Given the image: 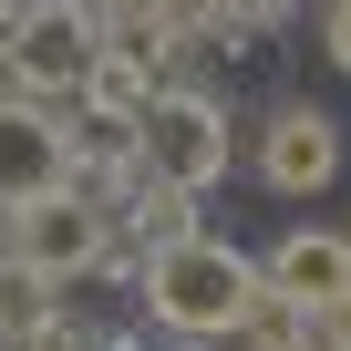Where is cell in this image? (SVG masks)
<instances>
[{
  "label": "cell",
  "mask_w": 351,
  "mask_h": 351,
  "mask_svg": "<svg viewBox=\"0 0 351 351\" xmlns=\"http://www.w3.org/2000/svg\"><path fill=\"white\" fill-rule=\"evenodd\" d=\"M134 279H145L155 330H176V341H228V330L258 310V289H269V269L238 258L228 238H176V248H155Z\"/></svg>",
  "instance_id": "1"
},
{
  "label": "cell",
  "mask_w": 351,
  "mask_h": 351,
  "mask_svg": "<svg viewBox=\"0 0 351 351\" xmlns=\"http://www.w3.org/2000/svg\"><path fill=\"white\" fill-rule=\"evenodd\" d=\"M11 248L52 279H124L114 269V207L83 197V186H52V197L11 207Z\"/></svg>",
  "instance_id": "2"
},
{
  "label": "cell",
  "mask_w": 351,
  "mask_h": 351,
  "mask_svg": "<svg viewBox=\"0 0 351 351\" xmlns=\"http://www.w3.org/2000/svg\"><path fill=\"white\" fill-rule=\"evenodd\" d=\"M0 62H11L21 93H83V73L104 62V32L83 0H32V11H11V32H0Z\"/></svg>",
  "instance_id": "3"
},
{
  "label": "cell",
  "mask_w": 351,
  "mask_h": 351,
  "mask_svg": "<svg viewBox=\"0 0 351 351\" xmlns=\"http://www.w3.org/2000/svg\"><path fill=\"white\" fill-rule=\"evenodd\" d=\"M145 176H165V186H217L228 176V104L197 93V83H165L145 104Z\"/></svg>",
  "instance_id": "4"
},
{
  "label": "cell",
  "mask_w": 351,
  "mask_h": 351,
  "mask_svg": "<svg viewBox=\"0 0 351 351\" xmlns=\"http://www.w3.org/2000/svg\"><path fill=\"white\" fill-rule=\"evenodd\" d=\"M341 176V124L320 114V104H269V124H258V197H320Z\"/></svg>",
  "instance_id": "5"
},
{
  "label": "cell",
  "mask_w": 351,
  "mask_h": 351,
  "mask_svg": "<svg viewBox=\"0 0 351 351\" xmlns=\"http://www.w3.org/2000/svg\"><path fill=\"white\" fill-rule=\"evenodd\" d=\"M73 186V124L42 104H0V207H32Z\"/></svg>",
  "instance_id": "6"
},
{
  "label": "cell",
  "mask_w": 351,
  "mask_h": 351,
  "mask_svg": "<svg viewBox=\"0 0 351 351\" xmlns=\"http://www.w3.org/2000/svg\"><path fill=\"white\" fill-rule=\"evenodd\" d=\"M258 269H269V289H279V300L330 310V300L351 289V238H330V228H289V238H279Z\"/></svg>",
  "instance_id": "7"
},
{
  "label": "cell",
  "mask_w": 351,
  "mask_h": 351,
  "mask_svg": "<svg viewBox=\"0 0 351 351\" xmlns=\"http://www.w3.org/2000/svg\"><path fill=\"white\" fill-rule=\"evenodd\" d=\"M124 238L155 258V248H176V238H197V186H165V176H145V186L124 197Z\"/></svg>",
  "instance_id": "8"
},
{
  "label": "cell",
  "mask_w": 351,
  "mask_h": 351,
  "mask_svg": "<svg viewBox=\"0 0 351 351\" xmlns=\"http://www.w3.org/2000/svg\"><path fill=\"white\" fill-rule=\"evenodd\" d=\"M320 52H330V73H351V0L320 11Z\"/></svg>",
  "instance_id": "9"
},
{
  "label": "cell",
  "mask_w": 351,
  "mask_h": 351,
  "mask_svg": "<svg viewBox=\"0 0 351 351\" xmlns=\"http://www.w3.org/2000/svg\"><path fill=\"white\" fill-rule=\"evenodd\" d=\"M310 320H320V330H330V351H351V289H341V300H330V310H310Z\"/></svg>",
  "instance_id": "10"
},
{
  "label": "cell",
  "mask_w": 351,
  "mask_h": 351,
  "mask_svg": "<svg viewBox=\"0 0 351 351\" xmlns=\"http://www.w3.org/2000/svg\"><path fill=\"white\" fill-rule=\"evenodd\" d=\"M228 21H289V0H228Z\"/></svg>",
  "instance_id": "11"
},
{
  "label": "cell",
  "mask_w": 351,
  "mask_h": 351,
  "mask_svg": "<svg viewBox=\"0 0 351 351\" xmlns=\"http://www.w3.org/2000/svg\"><path fill=\"white\" fill-rule=\"evenodd\" d=\"M11 351H83V341H73V330L52 320V330H32V341H11Z\"/></svg>",
  "instance_id": "12"
}]
</instances>
